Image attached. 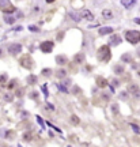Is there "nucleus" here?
Segmentation results:
<instances>
[{"label":"nucleus","mask_w":140,"mask_h":147,"mask_svg":"<svg viewBox=\"0 0 140 147\" xmlns=\"http://www.w3.org/2000/svg\"><path fill=\"white\" fill-rule=\"evenodd\" d=\"M52 74V70H49V68H45V70H42V75L44 76H49Z\"/></svg>","instance_id":"4be33fe9"},{"label":"nucleus","mask_w":140,"mask_h":147,"mask_svg":"<svg viewBox=\"0 0 140 147\" xmlns=\"http://www.w3.org/2000/svg\"><path fill=\"white\" fill-rule=\"evenodd\" d=\"M139 55H140V50H139Z\"/></svg>","instance_id":"f704fd0d"},{"label":"nucleus","mask_w":140,"mask_h":147,"mask_svg":"<svg viewBox=\"0 0 140 147\" xmlns=\"http://www.w3.org/2000/svg\"><path fill=\"white\" fill-rule=\"evenodd\" d=\"M27 82H29V85H36L37 76H34V75H30V76L27 78Z\"/></svg>","instance_id":"a211bd4d"},{"label":"nucleus","mask_w":140,"mask_h":147,"mask_svg":"<svg viewBox=\"0 0 140 147\" xmlns=\"http://www.w3.org/2000/svg\"><path fill=\"white\" fill-rule=\"evenodd\" d=\"M129 93H132V95L136 98H140V89L137 87V85H131L128 87Z\"/></svg>","instance_id":"0eeeda50"},{"label":"nucleus","mask_w":140,"mask_h":147,"mask_svg":"<svg viewBox=\"0 0 140 147\" xmlns=\"http://www.w3.org/2000/svg\"><path fill=\"white\" fill-rule=\"evenodd\" d=\"M114 72L116 74H122L124 72V68H122L121 66H117V67H114Z\"/></svg>","instance_id":"aec40b11"},{"label":"nucleus","mask_w":140,"mask_h":147,"mask_svg":"<svg viewBox=\"0 0 140 147\" xmlns=\"http://www.w3.org/2000/svg\"><path fill=\"white\" fill-rule=\"evenodd\" d=\"M79 14H80V17H82V18H86L87 21H94V15H92L88 10H83V11H80Z\"/></svg>","instance_id":"6e6552de"},{"label":"nucleus","mask_w":140,"mask_h":147,"mask_svg":"<svg viewBox=\"0 0 140 147\" xmlns=\"http://www.w3.org/2000/svg\"><path fill=\"white\" fill-rule=\"evenodd\" d=\"M71 121H72L73 124H79V117L72 115V116H71Z\"/></svg>","instance_id":"412c9836"},{"label":"nucleus","mask_w":140,"mask_h":147,"mask_svg":"<svg viewBox=\"0 0 140 147\" xmlns=\"http://www.w3.org/2000/svg\"><path fill=\"white\" fill-rule=\"evenodd\" d=\"M113 31V27H110V26H105V27H101L98 33H99V36H106V34H110Z\"/></svg>","instance_id":"1a4fd4ad"},{"label":"nucleus","mask_w":140,"mask_h":147,"mask_svg":"<svg viewBox=\"0 0 140 147\" xmlns=\"http://www.w3.org/2000/svg\"><path fill=\"white\" fill-rule=\"evenodd\" d=\"M125 40L131 44H139L140 42V31H136V30L125 31Z\"/></svg>","instance_id":"f03ea898"},{"label":"nucleus","mask_w":140,"mask_h":147,"mask_svg":"<svg viewBox=\"0 0 140 147\" xmlns=\"http://www.w3.org/2000/svg\"><path fill=\"white\" fill-rule=\"evenodd\" d=\"M22 50V45L20 44H11L10 46H8V52L11 53V55H17Z\"/></svg>","instance_id":"423d86ee"},{"label":"nucleus","mask_w":140,"mask_h":147,"mask_svg":"<svg viewBox=\"0 0 140 147\" xmlns=\"http://www.w3.org/2000/svg\"><path fill=\"white\" fill-rule=\"evenodd\" d=\"M73 60H75V63L80 64V63H83V60H85V55L83 53H78V55L73 57Z\"/></svg>","instance_id":"f3484780"},{"label":"nucleus","mask_w":140,"mask_h":147,"mask_svg":"<svg viewBox=\"0 0 140 147\" xmlns=\"http://www.w3.org/2000/svg\"><path fill=\"white\" fill-rule=\"evenodd\" d=\"M125 95H127V93L122 91V93H121V98H122V99H125Z\"/></svg>","instance_id":"2f4dec72"},{"label":"nucleus","mask_w":140,"mask_h":147,"mask_svg":"<svg viewBox=\"0 0 140 147\" xmlns=\"http://www.w3.org/2000/svg\"><path fill=\"white\" fill-rule=\"evenodd\" d=\"M121 60L122 61H129V63H131V61H132V57H131V55H122Z\"/></svg>","instance_id":"6ab92c4d"},{"label":"nucleus","mask_w":140,"mask_h":147,"mask_svg":"<svg viewBox=\"0 0 140 147\" xmlns=\"http://www.w3.org/2000/svg\"><path fill=\"white\" fill-rule=\"evenodd\" d=\"M98 60L102 61V63H108L110 60V57H112V53H110V48L109 45H102L101 48L98 49Z\"/></svg>","instance_id":"f257e3e1"},{"label":"nucleus","mask_w":140,"mask_h":147,"mask_svg":"<svg viewBox=\"0 0 140 147\" xmlns=\"http://www.w3.org/2000/svg\"><path fill=\"white\" fill-rule=\"evenodd\" d=\"M57 89H59V90H61V91H64V93H68L67 87H65V86H63L61 83H60V85H57Z\"/></svg>","instance_id":"b1692460"},{"label":"nucleus","mask_w":140,"mask_h":147,"mask_svg":"<svg viewBox=\"0 0 140 147\" xmlns=\"http://www.w3.org/2000/svg\"><path fill=\"white\" fill-rule=\"evenodd\" d=\"M42 91H44V95H45V98H48L49 93H48V87H46V85H42Z\"/></svg>","instance_id":"5701e85b"},{"label":"nucleus","mask_w":140,"mask_h":147,"mask_svg":"<svg viewBox=\"0 0 140 147\" xmlns=\"http://www.w3.org/2000/svg\"><path fill=\"white\" fill-rule=\"evenodd\" d=\"M46 109H50V110H55V106L52 104H46Z\"/></svg>","instance_id":"cd10ccee"},{"label":"nucleus","mask_w":140,"mask_h":147,"mask_svg":"<svg viewBox=\"0 0 140 147\" xmlns=\"http://www.w3.org/2000/svg\"><path fill=\"white\" fill-rule=\"evenodd\" d=\"M30 139H31V135L30 134H29V135H27V134L24 135V140H30Z\"/></svg>","instance_id":"c85d7f7f"},{"label":"nucleus","mask_w":140,"mask_h":147,"mask_svg":"<svg viewBox=\"0 0 140 147\" xmlns=\"http://www.w3.org/2000/svg\"><path fill=\"white\" fill-rule=\"evenodd\" d=\"M56 63H57V64H60V66H64V64H67V63H68L67 56H64V55L56 56Z\"/></svg>","instance_id":"9d476101"},{"label":"nucleus","mask_w":140,"mask_h":147,"mask_svg":"<svg viewBox=\"0 0 140 147\" xmlns=\"http://www.w3.org/2000/svg\"><path fill=\"white\" fill-rule=\"evenodd\" d=\"M102 17H104L105 19H112L113 18V12L110 11V10H104V11H102Z\"/></svg>","instance_id":"dca6fc26"},{"label":"nucleus","mask_w":140,"mask_h":147,"mask_svg":"<svg viewBox=\"0 0 140 147\" xmlns=\"http://www.w3.org/2000/svg\"><path fill=\"white\" fill-rule=\"evenodd\" d=\"M20 66L23 68H27V70L33 67V60H31L30 56H27V55L23 56V57L20 59Z\"/></svg>","instance_id":"7ed1b4c3"},{"label":"nucleus","mask_w":140,"mask_h":147,"mask_svg":"<svg viewBox=\"0 0 140 147\" xmlns=\"http://www.w3.org/2000/svg\"><path fill=\"white\" fill-rule=\"evenodd\" d=\"M29 30L33 31V33H38V31H40V29H38V27H36V26H29Z\"/></svg>","instance_id":"393cba45"},{"label":"nucleus","mask_w":140,"mask_h":147,"mask_svg":"<svg viewBox=\"0 0 140 147\" xmlns=\"http://www.w3.org/2000/svg\"><path fill=\"white\" fill-rule=\"evenodd\" d=\"M131 127H132V129H133L135 132H137V134L140 132V128L137 127V125H136V124H131Z\"/></svg>","instance_id":"a878e982"},{"label":"nucleus","mask_w":140,"mask_h":147,"mask_svg":"<svg viewBox=\"0 0 140 147\" xmlns=\"http://www.w3.org/2000/svg\"><path fill=\"white\" fill-rule=\"evenodd\" d=\"M40 48L42 50L44 53H49L52 49H53V42L52 41H44L41 45H40Z\"/></svg>","instance_id":"20e7f679"},{"label":"nucleus","mask_w":140,"mask_h":147,"mask_svg":"<svg viewBox=\"0 0 140 147\" xmlns=\"http://www.w3.org/2000/svg\"><path fill=\"white\" fill-rule=\"evenodd\" d=\"M4 22L8 24H12L15 23V18L12 17V15H8V14H4Z\"/></svg>","instance_id":"2eb2a0df"},{"label":"nucleus","mask_w":140,"mask_h":147,"mask_svg":"<svg viewBox=\"0 0 140 147\" xmlns=\"http://www.w3.org/2000/svg\"><path fill=\"white\" fill-rule=\"evenodd\" d=\"M55 0H46V3H53Z\"/></svg>","instance_id":"72a5a7b5"},{"label":"nucleus","mask_w":140,"mask_h":147,"mask_svg":"<svg viewBox=\"0 0 140 147\" xmlns=\"http://www.w3.org/2000/svg\"><path fill=\"white\" fill-rule=\"evenodd\" d=\"M12 97H11V94H6V101H11Z\"/></svg>","instance_id":"c756f323"},{"label":"nucleus","mask_w":140,"mask_h":147,"mask_svg":"<svg viewBox=\"0 0 140 147\" xmlns=\"http://www.w3.org/2000/svg\"><path fill=\"white\" fill-rule=\"evenodd\" d=\"M97 85L99 86V87H106V86H108V80L104 79L102 76H98L97 78Z\"/></svg>","instance_id":"4468645a"},{"label":"nucleus","mask_w":140,"mask_h":147,"mask_svg":"<svg viewBox=\"0 0 140 147\" xmlns=\"http://www.w3.org/2000/svg\"><path fill=\"white\" fill-rule=\"evenodd\" d=\"M69 17H71L72 21H75V22H80V19H82L80 14L79 12H76V11H69Z\"/></svg>","instance_id":"f8f14e48"},{"label":"nucleus","mask_w":140,"mask_h":147,"mask_svg":"<svg viewBox=\"0 0 140 147\" xmlns=\"http://www.w3.org/2000/svg\"><path fill=\"white\" fill-rule=\"evenodd\" d=\"M15 30H17V31H20V30H22V26H18V27H17Z\"/></svg>","instance_id":"473e14b6"},{"label":"nucleus","mask_w":140,"mask_h":147,"mask_svg":"<svg viewBox=\"0 0 140 147\" xmlns=\"http://www.w3.org/2000/svg\"><path fill=\"white\" fill-rule=\"evenodd\" d=\"M139 75H140V71H139Z\"/></svg>","instance_id":"c9c22d12"},{"label":"nucleus","mask_w":140,"mask_h":147,"mask_svg":"<svg viewBox=\"0 0 140 147\" xmlns=\"http://www.w3.org/2000/svg\"><path fill=\"white\" fill-rule=\"evenodd\" d=\"M135 3H136V0H121V4L125 7V8H131Z\"/></svg>","instance_id":"ddd939ff"},{"label":"nucleus","mask_w":140,"mask_h":147,"mask_svg":"<svg viewBox=\"0 0 140 147\" xmlns=\"http://www.w3.org/2000/svg\"><path fill=\"white\" fill-rule=\"evenodd\" d=\"M133 22H135L136 24H140V18H135V19H133Z\"/></svg>","instance_id":"7c9ffc66"},{"label":"nucleus","mask_w":140,"mask_h":147,"mask_svg":"<svg viewBox=\"0 0 140 147\" xmlns=\"http://www.w3.org/2000/svg\"><path fill=\"white\" fill-rule=\"evenodd\" d=\"M0 8H3L4 11H8V12H12L15 11V8L11 6V3H10V0H0Z\"/></svg>","instance_id":"39448f33"},{"label":"nucleus","mask_w":140,"mask_h":147,"mask_svg":"<svg viewBox=\"0 0 140 147\" xmlns=\"http://www.w3.org/2000/svg\"><path fill=\"white\" fill-rule=\"evenodd\" d=\"M57 76H59V78H64V76H65V71H59V72H57Z\"/></svg>","instance_id":"bb28decb"},{"label":"nucleus","mask_w":140,"mask_h":147,"mask_svg":"<svg viewBox=\"0 0 140 147\" xmlns=\"http://www.w3.org/2000/svg\"><path fill=\"white\" fill-rule=\"evenodd\" d=\"M121 42V37L120 36H112L110 37V45H120Z\"/></svg>","instance_id":"9b49d317"}]
</instances>
